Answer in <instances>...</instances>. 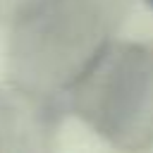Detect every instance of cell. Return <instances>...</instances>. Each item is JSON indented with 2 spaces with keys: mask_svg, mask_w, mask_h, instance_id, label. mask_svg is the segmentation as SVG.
Here are the masks:
<instances>
[{
  "mask_svg": "<svg viewBox=\"0 0 153 153\" xmlns=\"http://www.w3.org/2000/svg\"><path fill=\"white\" fill-rule=\"evenodd\" d=\"M153 148V0H0V151Z\"/></svg>",
  "mask_w": 153,
  "mask_h": 153,
  "instance_id": "1",
  "label": "cell"
}]
</instances>
